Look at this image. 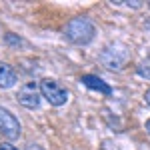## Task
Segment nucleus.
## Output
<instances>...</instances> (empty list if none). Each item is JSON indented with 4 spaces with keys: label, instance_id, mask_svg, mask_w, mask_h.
Wrapping results in <instances>:
<instances>
[{
    "label": "nucleus",
    "instance_id": "nucleus-4",
    "mask_svg": "<svg viewBox=\"0 0 150 150\" xmlns=\"http://www.w3.org/2000/svg\"><path fill=\"white\" fill-rule=\"evenodd\" d=\"M22 132V126L18 122V118L12 114L10 110L0 106V134L8 140H16Z\"/></svg>",
    "mask_w": 150,
    "mask_h": 150
},
{
    "label": "nucleus",
    "instance_id": "nucleus-1",
    "mask_svg": "<svg viewBox=\"0 0 150 150\" xmlns=\"http://www.w3.org/2000/svg\"><path fill=\"white\" fill-rule=\"evenodd\" d=\"M94 34H96V28H94L92 20L86 18V16L72 18L64 28V36L72 44H88L94 38Z\"/></svg>",
    "mask_w": 150,
    "mask_h": 150
},
{
    "label": "nucleus",
    "instance_id": "nucleus-6",
    "mask_svg": "<svg viewBox=\"0 0 150 150\" xmlns=\"http://www.w3.org/2000/svg\"><path fill=\"white\" fill-rule=\"evenodd\" d=\"M80 82L86 86V88H90V90H98V92L104 94V96H110V94H112L110 84H106L102 78H98V76H94V74H84V76L80 78Z\"/></svg>",
    "mask_w": 150,
    "mask_h": 150
},
{
    "label": "nucleus",
    "instance_id": "nucleus-11",
    "mask_svg": "<svg viewBox=\"0 0 150 150\" xmlns=\"http://www.w3.org/2000/svg\"><path fill=\"white\" fill-rule=\"evenodd\" d=\"M144 100H146V104H148V106H150V88H148V90H146V94H144Z\"/></svg>",
    "mask_w": 150,
    "mask_h": 150
},
{
    "label": "nucleus",
    "instance_id": "nucleus-7",
    "mask_svg": "<svg viewBox=\"0 0 150 150\" xmlns=\"http://www.w3.org/2000/svg\"><path fill=\"white\" fill-rule=\"evenodd\" d=\"M18 80L16 70L12 68L8 62H0V88H10Z\"/></svg>",
    "mask_w": 150,
    "mask_h": 150
},
{
    "label": "nucleus",
    "instance_id": "nucleus-5",
    "mask_svg": "<svg viewBox=\"0 0 150 150\" xmlns=\"http://www.w3.org/2000/svg\"><path fill=\"white\" fill-rule=\"evenodd\" d=\"M40 84L36 82H26L22 88L18 90V102L22 104L24 108H38L40 104Z\"/></svg>",
    "mask_w": 150,
    "mask_h": 150
},
{
    "label": "nucleus",
    "instance_id": "nucleus-10",
    "mask_svg": "<svg viewBox=\"0 0 150 150\" xmlns=\"http://www.w3.org/2000/svg\"><path fill=\"white\" fill-rule=\"evenodd\" d=\"M26 150H44V148H42V146H38V144H28Z\"/></svg>",
    "mask_w": 150,
    "mask_h": 150
},
{
    "label": "nucleus",
    "instance_id": "nucleus-3",
    "mask_svg": "<svg viewBox=\"0 0 150 150\" xmlns=\"http://www.w3.org/2000/svg\"><path fill=\"white\" fill-rule=\"evenodd\" d=\"M130 58V52L126 50V46L122 44H114V46H106L104 52L100 54V60L106 68L110 70H120Z\"/></svg>",
    "mask_w": 150,
    "mask_h": 150
},
{
    "label": "nucleus",
    "instance_id": "nucleus-2",
    "mask_svg": "<svg viewBox=\"0 0 150 150\" xmlns=\"http://www.w3.org/2000/svg\"><path fill=\"white\" fill-rule=\"evenodd\" d=\"M40 92H42V98H46L52 106H62L68 100V90L52 78L40 80Z\"/></svg>",
    "mask_w": 150,
    "mask_h": 150
},
{
    "label": "nucleus",
    "instance_id": "nucleus-8",
    "mask_svg": "<svg viewBox=\"0 0 150 150\" xmlns=\"http://www.w3.org/2000/svg\"><path fill=\"white\" fill-rule=\"evenodd\" d=\"M136 72H138V76L150 80V58H146V60H142V62H140L138 66H136Z\"/></svg>",
    "mask_w": 150,
    "mask_h": 150
},
{
    "label": "nucleus",
    "instance_id": "nucleus-12",
    "mask_svg": "<svg viewBox=\"0 0 150 150\" xmlns=\"http://www.w3.org/2000/svg\"><path fill=\"white\" fill-rule=\"evenodd\" d=\"M146 132L150 134V120H146Z\"/></svg>",
    "mask_w": 150,
    "mask_h": 150
},
{
    "label": "nucleus",
    "instance_id": "nucleus-9",
    "mask_svg": "<svg viewBox=\"0 0 150 150\" xmlns=\"http://www.w3.org/2000/svg\"><path fill=\"white\" fill-rule=\"evenodd\" d=\"M0 150H16L10 142H0Z\"/></svg>",
    "mask_w": 150,
    "mask_h": 150
}]
</instances>
